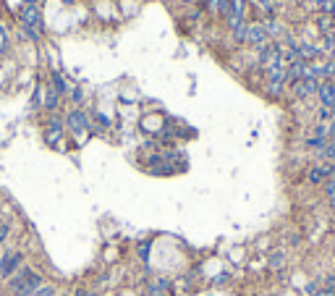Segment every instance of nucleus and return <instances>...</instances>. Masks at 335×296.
Wrapping results in <instances>:
<instances>
[{
  "label": "nucleus",
  "instance_id": "obj_10",
  "mask_svg": "<svg viewBox=\"0 0 335 296\" xmlns=\"http://www.w3.org/2000/svg\"><path fill=\"white\" fill-rule=\"evenodd\" d=\"M84 100V92L81 89H73V103H81Z\"/></svg>",
  "mask_w": 335,
  "mask_h": 296
},
{
  "label": "nucleus",
  "instance_id": "obj_11",
  "mask_svg": "<svg viewBox=\"0 0 335 296\" xmlns=\"http://www.w3.org/2000/svg\"><path fill=\"white\" fill-rule=\"evenodd\" d=\"M63 3H66V5H73V3H76V0H63Z\"/></svg>",
  "mask_w": 335,
  "mask_h": 296
},
{
  "label": "nucleus",
  "instance_id": "obj_6",
  "mask_svg": "<svg viewBox=\"0 0 335 296\" xmlns=\"http://www.w3.org/2000/svg\"><path fill=\"white\" fill-rule=\"evenodd\" d=\"M150 296H168V283L152 281V283H150Z\"/></svg>",
  "mask_w": 335,
  "mask_h": 296
},
{
  "label": "nucleus",
  "instance_id": "obj_5",
  "mask_svg": "<svg viewBox=\"0 0 335 296\" xmlns=\"http://www.w3.org/2000/svg\"><path fill=\"white\" fill-rule=\"evenodd\" d=\"M63 134V126L55 121V123H50V128H48V136H45V139H48V144H55L58 142V136Z\"/></svg>",
  "mask_w": 335,
  "mask_h": 296
},
{
  "label": "nucleus",
  "instance_id": "obj_12",
  "mask_svg": "<svg viewBox=\"0 0 335 296\" xmlns=\"http://www.w3.org/2000/svg\"><path fill=\"white\" fill-rule=\"evenodd\" d=\"M189 3H191V0H189Z\"/></svg>",
  "mask_w": 335,
  "mask_h": 296
},
{
  "label": "nucleus",
  "instance_id": "obj_3",
  "mask_svg": "<svg viewBox=\"0 0 335 296\" xmlns=\"http://www.w3.org/2000/svg\"><path fill=\"white\" fill-rule=\"evenodd\" d=\"M21 262H24L21 252H8L3 260H0V278H11L18 267H21Z\"/></svg>",
  "mask_w": 335,
  "mask_h": 296
},
{
  "label": "nucleus",
  "instance_id": "obj_9",
  "mask_svg": "<svg viewBox=\"0 0 335 296\" xmlns=\"http://www.w3.org/2000/svg\"><path fill=\"white\" fill-rule=\"evenodd\" d=\"M58 97H60L58 92H55V89H50V95H48V108H50V110H53L55 105H58Z\"/></svg>",
  "mask_w": 335,
  "mask_h": 296
},
{
  "label": "nucleus",
  "instance_id": "obj_1",
  "mask_svg": "<svg viewBox=\"0 0 335 296\" xmlns=\"http://www.w3.org/2000/svg\"><path fill=\"white\" fill-rule=\"evenodd\" d=\"M40 286H42V278L34 270H21L11 283H8V289H11L13 296H32Z\"/></svg>",
  "mask_w": 335,
  "mask_h": 296
},
{
  "label": "nucleus",
  "instance_id": "obj_8",
  "mask_svg": "<svg viewBox=\"0 0 335 296\" xmlns=\"http://www.w3.org/2000/svg\"><path fill=\"white\" fill-rule=\"evenodd\" d=\"M8 50V34H5V29L0 26V53H5Z\"/></svg>",
  "mask_w": 335,
  "mask_h": 296
},
{
  "label": "nucleus",
  "instance_id": "obj_4",
  "mask_svg": "<svg viewBox=\"0 0 335 296\" xmlns=\"http://www.w3.org/2000/svg\"><path fill=\"white\" fill-rule=\"evenodd\" d=\"M68 126H71V131L76 136H84L89 131V118L84 116L81 110H73V113H68Z\"/></svg>",
  "mask_w": 335,
  "mask_h": 296
},
{
  "label": "nucleus",
  "instance_id": "obj_2",
  "mask_svg": "<svg viewBox=\"0 0 335 296\" xmlns=\"http://www.w3.org/2000/svg\"><path fill=\"white\" fill-rule=\"evenodd\" d=\"M21 24H24L26 34H29V37H37V29H40V24H42L40 8H37V5H26V8H21Z\"/></svg>",
  "mask_w": 335,
  "mask_h": 296
},
{
  "label": "nucleus",
  "instance_id": "obj_7",
  "mask_svg": "<svg viewBox=\"0 0 335 296\" xmlns=\"http://www.w3.org/2000/svg\"><path fill=\"white\" fill-rule=\"evenodd\" d=\"M32 296H55V286H53V283H42Z\"/></svg>",
  "mask_w": 335,
  "mask_h": 296
}]
</instances>
